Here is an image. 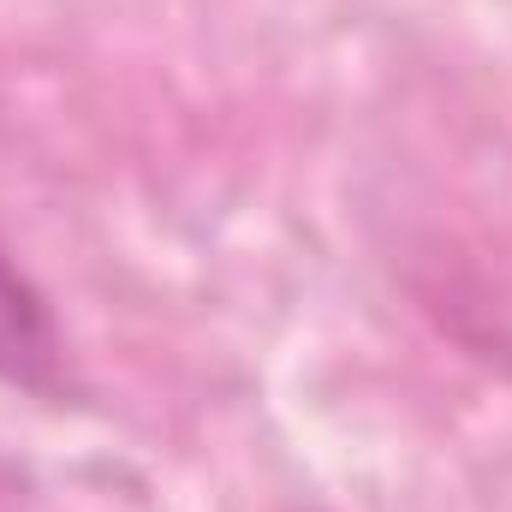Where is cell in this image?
<instances>
[{"label":"cell","mask_w":512,"mask_h":512,"mask_svg":"<svg viewBox=\"0 0 512 512\" xmlns=\"http://www.w3.org/2000/svg\"><path fill=\"white\" fill-rule=\"evenodd\" d=\"M0 382L42 399V405L78 399L72 352H66V334L54 322V304L24 274V262H12L6 245H0Z\"/></svg>","instance_id":"6da1fadb"}]
</instances>
